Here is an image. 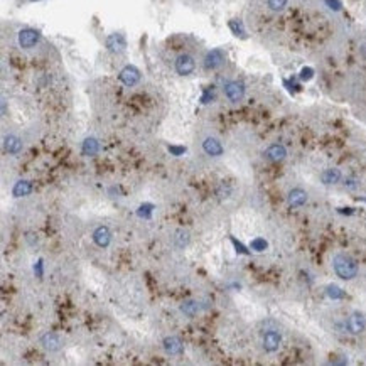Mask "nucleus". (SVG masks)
Returning a JSON list of instances; mask_svg holds the SVG:
<instances>
[{
	"label": "nucleus",
	"mask_w": 366,
	"mask_h": 366,
	"mask_svg": "<svg viewBox=\"0 0 366 366\" xmlns=\"http://www.w3.org/2000/svg\"><path fill=\"white\" fill-rule=\"evenodd\" d=\"M287 6H289V0H267V7L268 11L279 14V12H284Z\"/></svg>",
	"instance_id": "obj_20"
},
{
	"label": "nucleus",
	"mask_w": 366,
	"mask_h": 366,
	"mask_svg": "<svg viewBox=\"0 0 366 366\" xmlns=\"http://www.w3.org/2000/svg\"><path fill=\"white\" fill-rule=\"evenodd\" d=\"M287 203H289L290 208H300L307 203V193L300 188L290 189L289 194H287Z\"/></svg>",
	"instance_id": "obj_13"
},
{
	"label": "nucleus",
	"mask_w": 366,
	"mask_h": 366,
	"mask_svg": "<svg viewBox=\"0 0 366 366\" xmlns=\"http://www.w3.org/2000/svg\"><path fill=\"white\" fill-rule=\"evenodd\" d=\"M263 155H265V159L270 162H280L287 157V149L282 145V143H272V145H268L265 149Z\"/></svg>",
	"instance_id": "obj_10"
},
{
	"label": "nucleus",
	"mask_w": 366,
	"mask_h": 366,
	"mask_svg": "<svg viewBox=\"0 0 366 366\" xmlns=\"http://www.w3.org/2000/svg\"><path fill=\"white\" fill-rule=\"evenodd\" d=\"M61 337L58 334H54V332H46V334L41 337V346L44 347L46 351H49V353H54V351H58L59 347H61Z\"/></svg>",
	"instance_id": "obj_14"
},
{
	"label": "nucleus",
	"mask_w": 366,
	"mask_h": 366,
	"mask_svg": "<svg viewBox=\"0 0 366 366\" xmlns=\"http://www.w3.org/2000/svg\"><path fill=\"white\" fill-rule=\"evenodd\" d=\"M180 310H182L186 316L189 317H194L198 314V310H199V304L198 302H193V300H188V302H184L182 305H180Z\"/></svg>",
	"instance_id": "obj_22"
},
{
	"label": "nucleus",
	"mask_w": 366,
	"mask_h": 366,
	"mask_svg": "<svg viewBox=\"0 0 366 366\" xmlns=\"http://www.w3.org/2000/svg\"><path fill=\"white\" fill-rule=\"evenodd\" d=\"M98 150H100V143L96 138L90 137L83 142V154L85 155H95V154H98Z\"/></svg>",
	"instance_id": "obj_19"
},
{
	"label": "nucleus",
	"mask_w": 366,
	"mask_h": 366,
	"mask_svg": "<svg viewBox=\"0 0 366 366\" xmlns=\"http://www.w3.org/2000/svg\"><path fill=\"white\" fill-rule=\"evenodd\" d=\"M31 2H39V0H31Z\"/></svg>",
	"instance_id": "obj_26"
},
{
	"label": "nucleus",
	"mask_w": 366,
	"mask_h": 366,
	"mask_svg": "<svg viewBox=\"0 0 366 366\" xmlns=\"http://www.w3.org/2000/svg\"><path fill=\"white\" fill-rule=\"evenodd\" d=\"M39 43H41V32L32 29V27H24V29H21L19 34H17V44H19L21 49L31 51Z\"/></svg>",
	"instance_id": "obj_2"
},
{
	"label": "nucleus",
	"mask_w": 366,
	"mask_h": 366,
	"mask_svg": "<svg viewBox=\"0 0 366 366\" xmlns=\"http://www.w3.org/2000/svg\"><path fill=\"white\" fill-rule=\"evenodd\" d=\"M169 150L170 152H174L175 155H180L182 152H186V149H182V147H179V149H175V147H169Z\"/></svg>",
	"instance_id": "obj_25"
},
{
	"label": "nucleus",
	"mask_w": 366,
	"mask_h": 366,
	"mask_svg": "<svg viewBox=\"0 0 366 366\" xmlns=\"http://www.w3.org/2000/svg\"><path fill=\"white\" fill-rule=\"evenodd\" d=\"M225 63V53L221 49H213L206 54L205 58V68L208 71H215V69L221 68Z\"/></svg>",
	"instance_id": "obj_9"
},
{
	"label": "nucleus",
	"mask_w": 366,
	"mask_h": 366,
	"mask_svg": "<svg viewBox=\"0 0 366 366\" xmlns=\"http://www.w3.org/2000/svg\"><path fill=\"white\" fill-rule=\"evenodd\" d=\"M332 268H334L336 275L342 280H353L358 275V263L353 257L346 253H337L332 258Z\"/></svg>",
	"instance_id": "obj_1"
},
{
	"label": "nucleus",
	"mask_w": 366,
	"mask_h": 366,
	"mask_svg": "<svg viewBox=\"0 0 366 366\" xmlns=\"http://www.w3.org/2000/svg\"><path fill=\"white\" fill-rule=\"evenodd\" d=\"M93 242L98 245L100 248H106L112 242V233H110V230L106 228V226H98L95 231H93Z\"/></svg>",
	"instance_id": "obj_15"
},
{
	"label": "nucleus",
	"mask_w": 366,
	"mask_h": 366,
	"mask_svg": "<svg viewBox=\"0 0 366 366\" xmlns=\"http://www.w3.org/2000/svg\"><path fill=\"white\" fill-rule=\"evenodd\" d=\"M32 193V186L29 180H19V182H16V186L12 189V194L16 198H24V196H29Z\"/></svg>",
	"instance_id": "obj_18"
},
{
	"label": "nucleus",
	"mask_w": 366,
	"mask_h": 366,
	"mask_svg": "<svg viewBox=\"0 0 366 366\" xmlns=\"http://www.w3.org/2000/svg\"><path fill=\"white\" fill-rule=\"evenodd\" d=\"M250 247H252L255 252H263V250H267L268 245H267V242L263 238H255Z\"/></svg>",
	"instance_id": "obj_23"
},
{
	"label": "nucleus",
	"mask_w": 366,
	"mask_h": 366,
	"mask_svg": "<svg viewBox=\"0 0 366 366\" xmlns=\"http://www.w3.org/2000/svg\"><path fill=\"white\" fill-rule=\"evenodd\" d=\"M346 329L351 334H361L366 329V319L361 312H353L346 321Z\"/></svg>",
	"instance_id": "obj_7"
},
{
	"label": "nucleus",
	"mask_w": 366,
	"mask_h": 366,
	"mask_svg": "<svg viewBox=\"0 0 366 366\" xmlns=\"http://www.w3.org/2000/svg\"><path fill=\"white\" fill-rule=\"evenodd\" d=\"M4 147H6L9 154L17 155L22 150V140L17 135H14V133H9V135L4 137Z\"/></svg>",
	"instance_id": "obj_16"
},
{
	"label": "nucleus",
	"mask_w": 366,
	"mask_h": 366,
	"mask_svg": "<svg viewBox=\"0 0 366 366\" xmlns=\"http://www.w3.org/2000/svg\"><path fill=\"white\" fill-rule=\"evenodd\" d=\"M223 93L230 103H240L245 98V85L238 80H230L223 85Z\"/></svg>",
	"instance_id": "obj_3"
},
{
	"label": "nucleus",
	"mask_w": 366,
	"mask_h": 366,
	"mask_svg": "<svg viewBox=\"0 0 366 366\" xmlns=\"http://www.w3.org/2000/svg\"><path fill=\"white\" fill-rule=\"evenodd\" d=\"M174 69H175V73L180 76H189V75H193L194 69H196V61H194V58L191 56V54L182 53L175 58Z\"/></svg>",
	"instance_id": "obj_4"
},
{
	"label": "nucleus",
	"mask_w": 366,
	"mask_h": 366,
	"mask_svg": "<svg viewBox=\"0 0 366 366\" xmlns=\"http://www.w3.org/2000/svg\"><path fill=\"white\" fill-rule=\"evenodd\" d=\"M341 177H342L341 170L336 169V167H329L321 174V180L324 184H327V186H331V184H337L341 180Z\"/></svg>",
	"instance_id": "obj_17"
},
{
	"label": "nucleus",
	"mask_w": 366,
	"mask_h": 366,
	"mask_svg": "<svg viewBox=\"0 0 366 366\" xmlns=\"http://www.w3.org/2000/svg\"><path fill=\"white\" fill-rule=\"evenodd\" d=\"M106 48H108V51H112V53H115V54L123 53L125 48H127V41H125L123 34L115 32V34L108 36V39H106Z\"/></svg>",
	"instance_id": "obj_12"
},
{
	"label": "nucleus",
	"mask_w": 366,
	"mask_h": 366,
	"mask_svg": "<svg viewBox=\"0 0 366 366\" xmlns=\"http://www.w3.org/2000/svg\"><path fill=\"white\" fill-rule=\"evenodd\" d=\"M262 344L267 353H275V351H279V347L282 344V334L277 329H268L265 334H263Z\"/></svg>",
	"instance_id": "obj_6"
},
{
	"label": "nucleus",
	"mask_w": 366,
	"mask_h": 366,
	"mask_svg": "<svg viewBox=\"0 0 366 366\" xmlns=\"http://www.w3.org/2000/svg\"><path fill=\"white\" fill-rule=\"evenodd\" d=\"M188 242H189V233H188V231H184V230L175 231V236H174V243H175V247H177V248L180 250V248L186 247Z\"/></svg>",
	"instance_id": "obj_21"
},
{
	"label": "nucleus",
	"mask_w": 366,
	"mask_h": 366,
	"mask_svg": "<svg viewBox=\"0 0 366 366\" xmlns=\"http://www.w3.org/2000/svg\"><path fill=\"white\" fill-rule=\"evenodd\" d=\"M162 344H164L165 353L170 356H180L184 351L182 341H180L177 336H167L164 341H162Z\"/></svg>",
	"instance_id": "obj_11"
},
{
	"label": "nucleus",
	"mask_w": 366,
	"mask_h": 366,
	"mask_svg": "<svg viewBox=\"0 0 366 366\" xmlns=\"http://www.w3.org/2000/svg\"><path fill=\"white\" fill-rule=\"evenodd\" d=\"M203 150H205V154L210 155V157H221L225 152V147H223V143H221L220 138L206 137L205 140H203Z\"/></svg>",
	"instance_id": "obj_8"
},
{
	"label": "nucleus",
	"mask_w": 366,
	"mask_h": 366,
	"mask_svg": "<svg viewBox=\"0 0 366 366\" xmlns=\"http://www.w3.org/2000/svg\"><path fill=\"white\" fill-rule=\"evenodd\" d=\"M327 295L329 297H332V299H339V297H342V292H341V289L339 287H336V285H331V287H327Z\"/></svg>",
	"instance_id": "obj_24"
},
{
	"label": "nucleus",
	"mask_w": 366,
	"mask_h": 366,
	"mask_svg": "<svg viewBox=\"0 0 366 366\" xmlns=\"http://www.w3.org/2000/svg\"><path fill=\"white\" fill-rule=\"evenodd\" d=\"M118 80H120V83H122L123 86L132 88V86H137L138 83H140L142 75H140V71H138L135 66H132V64H127V66H125L122 71H120Z\"/></svg>",
	"instance_id": "obj_5"
}]
</instances>
